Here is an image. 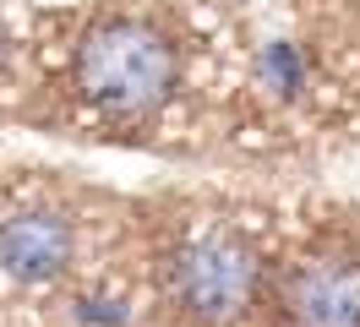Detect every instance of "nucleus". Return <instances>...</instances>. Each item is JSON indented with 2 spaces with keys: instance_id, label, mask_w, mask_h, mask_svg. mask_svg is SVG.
Instances as JSON below:
<instances>
[{
  "instance_id": "20e7f679",
  "label": "nucleus",
  "mask_w": 360,
  "mask_h": 327,
  "mask_svg": "<svg viewBox=\"0 0 360 327\" xmlns=\"http://www.w3.org/2000/svg\"><path fill=\"white\" fill-rule=\"evenodd\" d=\"M77 262V229L49 207L17 213L0 224V267L22 283H49Z\"/></svg>"
},
{
  "instance_id": "f257e3e1",
  "label": "nucleus",
  "mask_w": 360,
  "mask_h": 327,
  "mask_svg": "<svg viewBox=\"0 0 360 327\" xmlns=\"http://www.w3.org/2000/svg\"><path fill=\"white\" fill-rule=\"evenodd\" d=\"M77 87L93 109L115 120H148L180 87V55L148 22L104 17L77 44Z\"/></svg>"
},
{
  "instance_id": "7ed1b4c3",
  "label": "nucleus",
  "mask_w": 360,
  "mask_h": 327,
  "mask_svg": "<svg viewBox=\"0 0 360 327\" xmlns=\"http://www.w3.org/2000/svg\"><path fill=\"white\" fill-rule=\"evenodd\" d=\"M278 327H360V262L355 257H306L273 283Z\"/></svg>"
},
{
  "instance_id": "39448f33",
  "label": "nucleus",
  "mask_w": 360,
  "mask_h": 327,
  "mask_svg": "<svg viewBox=\"0 0 360 327\" xmlns=\"http://www.w3.org/2000/svg\"><path fill=\"white\" fill-rule=\"evenodd\" d=\"M11 65V33H6V22H0V71Z\"/></svg>"
},
{
  "instance_id": "f03ea898",
  "label": "nucleus",
  "mask_w": 360,
  "mask_h": 327,
  "mask_svg": "<svg viewBox=\"0 0 360 327\" xmlns=\"http://www.w3.org/2000/svg\"><path fill=\"white\" fill-rule=\"evenodd\" d=\"M262 257L240 235H197L180 240L169 257L158 262V289L164 305L197 327L240 322L251 305L262 300Z\"/></svg>"
}]
</instances>
